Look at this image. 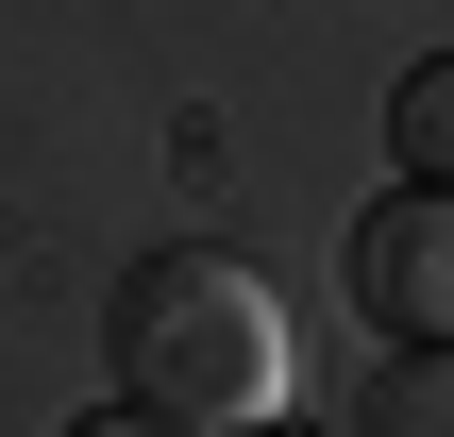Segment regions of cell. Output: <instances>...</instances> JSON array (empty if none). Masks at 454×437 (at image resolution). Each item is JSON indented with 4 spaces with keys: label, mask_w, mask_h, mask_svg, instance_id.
I'll list each match as a JSON object with an SVG mask.
<instances>
[{
    "label": "cell",
    "mask_w": 454,
    "mask_h": 437,
    "mask_svg": "<svg viewBox=\"0 0 454 437\" xmlns=\"http://www.w3.org/2000/svg\"><path fill=\"white\" fill-rule=\"evenodd\" d=\"M118 404H152L168 437H253L286 404V286L253 253H135L118 269Z\"/></svg>",
    "instance_id": "cell-1"
},
{
    "label": "cell",
    "mask_w": 454,
    "mask_h": 437,
    "mask_svg": "<svg viewBox=\"0 0 454 437\" xmlns=\"http://www.w3.org/2000/svg\"><path fill=\"white\" fill-rule=\"evenodd\" d=\"M354 303H371V337L454 354V185L387 202V219H354Z\"/></svg>",
    "instance_id": "cell-2"
},
{
    "label": "cell",
    "mask_w": 454,
    "mask_h": 437,
    "mask_svg": "<svg viewBox=\"0 0 454 437\" xmlns=\"http://www.w3.org/2000/svg\"><path fill=\"white\" fill-rule=\"evenodd\" d=\"M387 152H404V185H454V51H438V67H404V101H387Z\"/></svg>",
    "instance_id": "cell-3"
},
{
    "label": "cell",
    "mask_w": 454,
    "mask_h": 437,
    "mask_svg": "<svg viewBox=\"0 0 454 437\" xmlns=\"http://www.w3.org/2000/svg\"><path fill=\"white\" fill-rule=\"evenodd\" d=\"M354 437H454V354H387L371 371V421Z\"/></svg>",
    "instance_id": "cell-4"
},
{
    "label": "cell",
    "mask_w": 454,
    "mask_h": 437,
    "mask_svg": "<svg viewBox=\"0 0 454 437\" xmlns=\"http://www.w3.org/2000/svg\"><path fill=\"white\" fill-rule=\"evenodd\" d=\"M67 437H168V421H152V404H101V421H67Z\"/></svg>",
    "instance_id": "cell-5"
},
{
    "label": "cell",
    "mask_w": 454,
    "mask_h": 437,
    "mask_svg": "<svg viewBox=\"0 0 454 437\" xmlns=\"http://www.w3.org/2000/svg\"><path fill=\"white\" fill-rule=\"evenodd\" d=\"M253 437H270V421H253Z\"/></svg>",
    "instance_id": "cell-6"
}]
</instances>
